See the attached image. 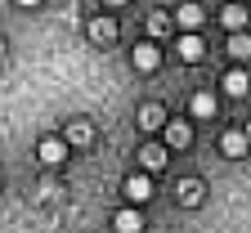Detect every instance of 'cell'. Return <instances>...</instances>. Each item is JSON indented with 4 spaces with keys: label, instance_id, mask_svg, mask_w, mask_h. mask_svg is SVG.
Masks as SVG:
<instances>
[{
    "label": "cell",
    "instance_id": "cell-23",
    "mask_svg": "<svg viewBox=\"0 0 251 233\" xmlns=\"http://www.w3.org/2000/svg\"><path fill=\"white\" fill-rule=\"evenodd\" d=\"M108 5H121V0H108Z\"/></svg>",
    "mask_w": 251,
    "mask_h": 233
},
{
    "label": "cell",
    "instance_id": "cell-7",
    "mask_svg": "<svg viewBox=\"0 0 251 233\" xmlns=\"http://www.w3.org/2000/svg\"><path fill=\"white\" fill-rule=\"evenodd\" d=\"M90 41H99V45L117 41V18H112V14H99V18H90Z\"/></svg>",
    "mask_w": 251,
    "mask_h": 233
},
{
    "label": "cell",
    "instance_id": "cell-16",
    "mask_svg": "<svg viewBox=\"0 0 251 233\" xmlns=\"http://www.w3.org/2000/svg\"><path fill=\"white\" fill-rule=\"evenodd\" d=\"M179 207H202V184L198 180H179Z\"/></svg>",
    "mask_w": 251,
    "mask_h": 233
},
{
    "label": "cell",
    "instance_id": "cell-11",
    "mask_svg": "<svg viewBox=\"0 0 251 233\" xmlns=\"http://www.w3.org/2000/svg\"><path fill=\"white\" fill-rule=\"evenodd\" d=\"M166 126V108L162 104H144L139 108V130H162Z\"/></svg>",
    "mask_w": 251,
    "mask_h": 233
},
{
    "label": "cell",
    "instance_id": "cell-5",
    "mask_svg": "<svg viewBox=\"0 0 251 233\" xmlns=\"http://www.w3.org/2000/svg\"><path fill=\"white\" fill-rule=\"evenodd\" d=\"M162 139H166V148H188V144H193V126H188V121H166Z\"/></svg>",
    "mask_w": 251,
    "mask_h": 233
},
{
    "label": "cell",
    "instance_id": "cell-2",
    "mask_svg": "<svg viewBox=\"0 0 251 233\" xmlns=\"http://www.w3.org/2000/svg\"><path fill=\"white\" fill-rule=\"evenodd\" d=\"M130 63H135V72H157L162 68V50H157V41H144L130 50Z\"/></svg>",
    "mask_w": 251,
    "mask_h": 233
},
{
    "label": "cell",
    "instance_id": "cell-6",
    "mask_svg": "<svg viewBox=\"0 0 251 233\" xmlns=\"http://www.w3.org/2000/svg\"><path fill=\"white\" fill-rule=\"evenodd\" d=\"M36 157H41L45 166H63V161H68V144H63L58 135H50V139H41V148H36Z\"/></svg>",
    "mask_w": 251,
    "mask_h": 233
},
{
    "label": "cell",
    "instance_id": "cell-9",
    "mask_svg": "<svg viewBox=\"0 0 251 233\" xmlns=\"http://www.w3.org/2000/svg\"><path fill=\"white\" fill-rule=\"evenodd\" d=\"M139 166H144V175L162 171V166H166V148H162V144H144V148H139Z\"/></svg>",
    "mask_w": 251,
    "mask_h": 233
},
{
    "label": "cell",
    "instance_id": "cell-19",
    "mask_svg": "<svg viewBox=\"0 0 251 233\" xmlns=\"http://www.w3.org/2000/svg\"><path fill=\"white\" fill-rule=\"evenodd\" d=\"M14 5H23V9H36V5H41V0H14Z\"/></svg>",
    "mask_w": 251,
    "mask_h": 233
},
{
    "label": "cell",
    "instance_id": "cell-12",
    "mask_svg": "<svg viewBox=\"0 0 251 233\" xmlns=\"http://www.w3.org/2000/svg\"><path fill=\"white\" fill-rule=\"evenodd\" d=\"M247 5H225V9H220V23H225L229 31H247Z\"/></svg>",
    "mask_w": 251,
    "mask_h": 233
},
{
    "label": "cell",
    "instance_id": "cell-4",
    "mask_svg": "<svg viewBox=\"0 0 251 233\" xmlns=\"http://www.w3.org/2000/svg\"><path fill=\"white\" fill-rule=\"evenodd\" d=\"M175 54H179L184 63H198V58L206 54V41L198 36V31H179V41H175Z\"/></svg>",
    "mask_w": 251,
    "mask_h": 233
},
{
    "label": "cell",
    "instance_id": "cell-15",
    "mask_svg": "<svg viewBox=\"0 0 251 233\" xmlns=\"http://www.w3.org/2000/svg\"><path fill=\"white\" fill-rule=\"evenodd\" d=\"M229 58L233 63H247L251 58V31H233V36H229Z\"/></svg>",
    "mask_w": 251,
    "mask_h": 233
},
{
    "label": "cell",
    "instance_id": "cell-14",
    "mask_svg": "<svg viewBox=\"0 0 251 233\" xmlns=\"http://www.w3.org/2000/svg\"><path fill=\"white\" fill-rule=\"evenodd\" d=\"M188 112H193L198 121L215 117V94H211V90H198V94H193V104H188Z\"/></svg>",
    "mask_w": 251,
    "mask_h": 233
},
{
    "label": "cell",
    "instance_id": "cell-13",
    "mask_svg": "<svg viewBox=\"0 0 251 233\" xmlns=\"http://www.w3.org/2000/svg\"><path fill=\"white\" fill-rule=\"evenodd\" d=\"M90 139H94L90 121H68V130H63V144H68V148H72V144L81 148V144H90Z\"/></svg>",
    "mask_w": 251,
    "mask_h": 233
},
{
    "label": "cell",
    "instance_id": "cell-22",
    "mask_svg": "<svg viewBox=\"0 0 251 233\" xmlns=\"http://www.w3.org/2000/svg\"><path fill=\"white\" fill-rule=\"evenodd\" d=\"M0 58H5V41H0Z\"/></svg>",
    "mask_w": 251,
    "mask_h": 233
},
{
    "label": "cell",
    "instance_id": "cell-1",
    "mask_svg": "<svg viewBox=\"0 0 251 233\" xmlns=\"http://www.w3.org/2000/svg\"><path fill=\"white\" fill-rule=\"evenodd\" d=\"M121 193H126V202H130V207H144L148 197H152V175H144V171H135V175H126Z\"/></svg>",
    "mask_w": 251,
    "mask_h": 233
},
{
    "label": "cell",
    "instance_id": "cell-18",
    "mask_svg": "<svg viewBox=\"0 0 251 233\" xmlns=\"http://www.w3.org/2000/svg\"><path fill=\"white\" fill-rule=\"evenodd\" d=\"M148 31H152V36H166V31H171V14H166V9L148 14Z\"/></svg>",
    "mask_w": 251,
    "mask_h": 233
},
{
    "label": "cell",
    "instance_id": "cell-8",
    "mask_svg": "<svg viewBox=\"0 0 251 233\" xmlns=\"http://www.w3.org/2000/svg\"><path fill=\"white\" fill-rule=\"evenodd\" d=\"M112 229H117V233H144V215H139V207L117 211V215H112Z\"/></svg>",
    "mask_w": 251,
    "mask_h": 233
},
{
    "label": "cell",
    "instance_id": "cell-21",
    "mask_svg": "<svg viewBox=\"0 0 251 233\" xmlns=\"http://www.w3.org/2000/svg\"><path fill=\"white\" fill-rule=\"evenodd\" d=\"M229 5H251V0H229Z\"/></svg>",
    "mask_w": 251,
    "mask_h": 233
},
{
    "label": "cell",
    "instance_id": "cell-20",
    "mask_svg": "<svg viewBox=\"0 0 251 233\" xmlns=\"http://www.w3.org/2000/svg\"><path fill=\"white\" fill-rule=\"evenodd\" d=\"M242 135H247V144H251V121H247V126H242Z\"/></svg>",
    "mask_w": 251,
    "mask_h": 233
},
{
    "label": "cell",
    "instance_id": "cell-10",
    "mask_svg": "<svg viewBox=\"0 0 251 233\" xmlns=\"http://www.w3.org/2000/svg\"><path fill=\"white\" fill-rule=\"evenodd\" d=\"M247 135H242V130H225V135H220V153H225V157H247Z\"/></svg>",
    "mask_w": 251,
    "mask_h": 233
},
{
    "label": "cell",
    "instance_id": "cell-3",
    "mask_svg": "<svg viewBox=\"0 0 251 233\" xmlns=\"http://www.w3.org/2000/svg\"><path fill=\"white\" fill-rule=\"evenodd\" d=\"M202 23H206V9H202V5H193V0L175 5V27H179V31H198Z\"/></svg>",
    "mask_w": 251,
    "mask_h": 233
},
{
    "label": "cell",
    "instance_id": "cell-17",
    "mask_svg": "<svg viewBox=\"0 0 251 233\" xmlns=\"http://www.w3.org/2000/svg\"><path fill=\"white\" fill-rule=\"evenodd\" d=\"M225 90H229L233 99H242V94L251 90V81H247V72H242V68H233V72H225Z\"/></svg>",
    "mask_w": 251,
    "mask_h": 233
}]
</instances>
